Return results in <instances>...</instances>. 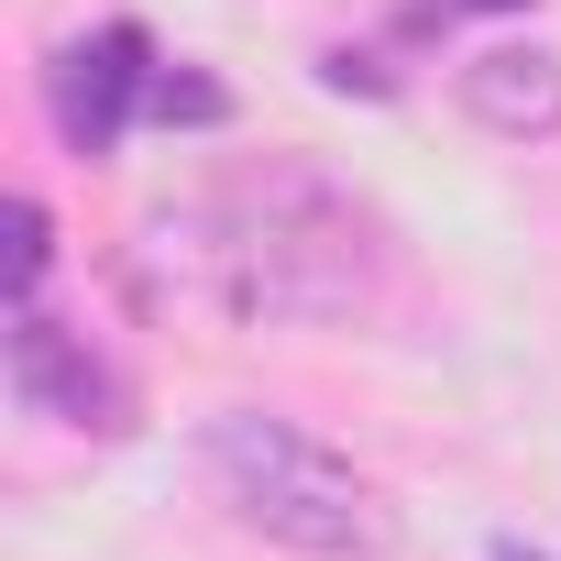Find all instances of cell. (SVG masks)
I'll return each mask as SVG.
<instances>
[{
	"label": "cell",
	"instance_id": "6da1fadb",
	"mask_svg": "<svg viewBox=\"0 0 561 561\" xmlns=\"http://www.w3.org/2000/svg\"><path fill=\"white\" fill-rule=\"evenodd\" d=\"M133 275L220 331H342L386 298V220L309 154H231L144 209Z\"/></svg>",
	"mask_w": 561,
	"mask_h": 561
},
{
	"label": "cell",
	"instance_id": "7a4b0ae2",
	"mask_svg": "<svg viewBox=\"0 0 561 561\" xmlns=\"http://www.w3.org/2000/svg\"><path fill=\"white\" fill-rule=\"evenodd\" d=\"M198 484L231 506V528L298 550V561H397V495L342 462L331 440H309L275 408H220L198 430Z\"/></svg>",
	"mask_w": 561,
	"mask_h": 561
},
{
	"label": "cell",
	"instance_id": "3957f363",
	"mask_svg": "<svg viewBox=\"0 0 561 561\" xmlns=\"http://www.w3.org/2000/svg\"><path fill=\"white\" fill-rule=\"evenodd\" d=\"M154 78H165V56H154V34H144V23L67 34V45H56V67H45V111H56L67 154H111L133 122H154Z\"/></svg>",
	"mask_w": 561,
	"mask_h": 561
},
{
	"label": "cell",
	"instance_id": "277c9868",
	"mask_svg": "<svg viewBox=\"0 0 561 561\" xmlns=\"http://www.w3.org/2000/svg\"><path fill=\"white\" fill-rule=\"evenodd\" d=\"M12 397H23L34 419L89 430V440H122V430H133L122 375H111V364L89 353V331H67L45 298H12Z\"/></svg>",
	"mask_w": 561,
	"mask_h": 561
},
{
	"label": "cell",
	"instance_id": "5b68a950",
	"mask_svg": "<svg viewBox=\"0 0 561 561\" xmlns=\"http://www.w3.org/2000/svg\"><path fill=\"white\" fill-rule=\"evenodd\" d=\"M462 111L495 144H550L561 133V56L550 45H484L462 67Z\"/></svg>",
	"mask_w": 561,
	"mask_h": 561
},
{
	"label": "cell",
	"instance_id": "8992f818",
	"mask_svg": "<svg viewBox=\"0 0 561 561\" xmlns=\"http://www.w3.org/2000/svg\"><path fill=\"white\" fill-rule=\"evenodd\" d=\"M45 264H56V220L45 198H12V298H45Z\"/></svg>",
	"mask_w": 561,
	"mask_h": 561
},
{
	"label": "cell",
	"instance_id": "52a82bcc",
	"mask_svg": "<svg viewBox=\"0 0 561 561\" xmlns=\"http://www.w3.org/2000/svg\"><path fill=\"white\" fill-rule=\"evenodd\" d=\"M440 12H528V0H440Z\"/></svg>",
	"mask_w": 561,
	"mask_h": 561
},
{
	"label": "cell",
	"instance_id": "ba28073f",
	"mask_svg": "<svg viewBox=\"0 0 561 561\" xmlns=\"http://www.w3.org/2000/svg\"><path fill=\"white\" fill-rule=\"evenodd\" d=\"M495 561H539V550H517V539H506V550H495Z\"/></svg>",
	"mask_w": 561,
	"mask_h": 561
}]
</instances>
